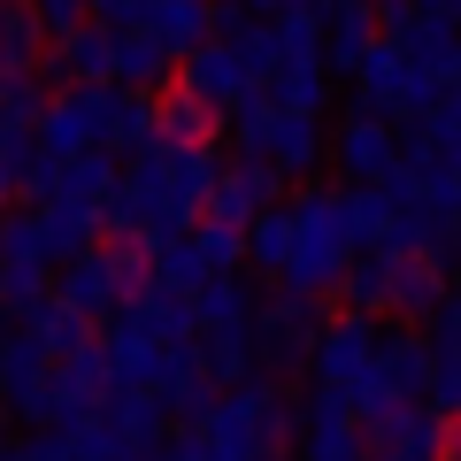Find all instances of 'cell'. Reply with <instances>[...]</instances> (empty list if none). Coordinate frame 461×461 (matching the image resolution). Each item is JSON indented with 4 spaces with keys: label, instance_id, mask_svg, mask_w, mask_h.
<instances>
[{
    "label": "cell",
    "instance_id": "6da1fadb",
    "mask_svg": "<svg viewBox=\"0 0 461 461\" xmlns=\"http://www.w3.org/2000/svg\"><path fill=\"white\" fill-rule=\"evenodd\" d=\"M285 215H293V254H285V269H277V293L323 300L330 285H339V269L354 262L346 223H339V193H330V185H308L300 200H285Z\"/></svg>",
    "mask_w": 461,
    "mask_h": 461
},
{
    "label": "cell",
    "instance_id": "7a4b0ae2",
    "mask_svg": "<svg viewBox=\"0 0 461 461\" xmlns=\"http://www.w3.org/2000/svg\"><path fill=\"white\" fill-rule=\"evenodd\" d=\"M47 300H62V308H69V315H85V323H108V315L123 308L115 247H85V254H69V262H54V277H47Z\"/></svg>",
    "mask_w": 461,
    "mask_h": 461
},
{
    "label": "cell",
    "instance_id": "3957f363",
    "mask_svg": "<svg viewBox=\"0 0 461 461\" xmlns=\"http://www.w3.org/2000/svg\"><path fill=\"white\" fill-rule=\"evenodd\" d=\"M369 362H377V323H369V315H330V323L315 330V346H308L315 384L339 393V400H346V384L369 377Z\"/></svg>",
    "mask_w": 461,
    "mask_h": 461
},
{
    "label": "cell",
    "instance_id": "277c9868",
    "mask_svg": "<svg viewBox=\"0 0 461 461\" xmlns=\"http://www.w3.org/2000/svg\"><path fill=\"white\" fill-rule=\"evenodd\" d=\"M262 377H247L239 393H215L208 423L193 430L200 446H208V461H262Z\"/></svg>",
    "mask_w": 461,
    "mask_h": 461
},
{
    "label": "cell",
    "instance_id": "5b68a950",
    "mask_svg": "<svg viewBox=\"0 0 461 461\" xmlns=\"http://www.w3.org/2000/svg\"><path fill=\"white\" fill-rule=\"evenodd\" d=\"M262 208H285V177L269 162H223V177H215V193H208V223H223V230H247Z\"/></svg>",
    "mask_w": 461,
    "mask_h": 461
},
{
    "label": "cell",
    "instance_id": "8992f818",
    "mask_svg": "<svg viewBox=\"0 0 461 461\" xmlns=\"http://www.w3.org/2000/svg\"><path fill=\"white\" fill-rule=\"evenodd\" d=\"M147 115H154V147H162V154H215V147H223V115L200 108V100L177 93V85L147 93Z\"/></svg>",
    "mask_w": 461,
    "mask_h": 461
},
{
    "label": "cell",
    "instance_id": "52a82bcc",
    "mask_svg": "<svg viewBox=\"0 0 461 461\" xmlns=\"http://www.w3.org/2000/svg\"><path fill=\"white\" fill-rule=\"evenodd\" d=\"M300 461H369V446H362V430H354V415H346V400L323 393V384L300 400Z\"/></svg>",
    "mask_w": 461,
    "mask_h": 461
},
{
    "label": "cell",
    "instance_id": "ba28073f",
    "mask_svg": "<svg viewBox=\"0 0 461 461\" xmlns=\"http://www.w3.org/2000/svg\"><path fill=\"white\" fill-rule=\"evenodd\" d=\"M400 77H408V62H400V32H377L369 54L354 62V115L400 123Z\"/></svg>",
    "mask_w": 461,
    "mask_h": 461
},
{
    "label": "cell",
    "instance_id": "9c48e42d",
    "mask_svg": "<svg viewBox=\"0 0 461 461\" xmlns=\"http://www.w3.org/2000/svg\"><path fill=\"white\" fill-rule=\"evenodd\" d=\"M177 93H193L200 108H215V115H230L239 100L254 93V85H247V69H239V62H230V54L215 47V39H208V47L177 54Z\"/></svg>",
    "mask_w": 461,
    "mask_h": 461
},
{
    "label": "cell",
    "instance_id": "30bf717a",
    "mask_svg": "<svg viewBox=\"0 0 461 461\" xmlns=\"http://www.w3.org/2000/svg\"><path fill=\"white\" fill-rule=\"evenodd\" d=\"M323 123L315 115H269L262 147H254V162H269L277 177H315V162H323Z\"/></svg>",
    "mask_w": 461,
    "mask_h": 461
},
{
    "label": "cell",
    "instance_id": "8fae6325",
    "mask_svg": "<svg viewBox=\"0 0 461 461\" xmlns=\"http://www.w3.org/2000/svg\"><path fill=\"white\" fill-rule=\"evenodd\" d=\"M32 147L47 154V162L93 154V108H85V85H69V93H54L47 108H39V123H32Z\"/></svg>",
    "mask_w": 461,
    "mask_h": 461
},
{
    "label": "cell",
    "instance_id": "7c38bea8",
    "mask_svg": "<svg viewBox=\"0 0 461 461\" xmlns=\"http://www.w3.org/2000/svg\"><path fill=\"white\" fill-rule=\"evenodd\" d=\"M362 446H384V461H438L446 454V423L423 408H393L362 430Z\"/></svg>",
    "mask_w": 461,
    "mask_h": 461
},
{
    "label": "cell",
    "instance_id": "4fadbf2b",
    "mask_svg": "<svg viewBox=\"0 0 461 461\" xmlns=\"http://www.w3.org/2000/svg\"><path fill=\"white\" fill-rule=\"evenodd\" d=\"M100 430H108L115 446H123V454H154V446H162V400L154 393H100Z\"/></svg>",
    "mask_w": 461,
    "mask_h": 461
},
{
    "label": "cell",
    "instance_id": "5bb4252c",
    "mask_svg": "<svg viewBox=\"0 0 461 461\" xmlns=\"http://www.w3.org/2000/svg\"><path fill=\"white\" fill-rule=\"evenodd\" d=\"M393 162H400V139H393V123H377V115H354L339 131V169L354 185H384L393 177Z\"/></svg>",
    "mask_w": 461,
    "mask_h": 461
},
{
    "label": "cell",
    "instance_id": "9a60e30c",
    "mask_svg": "<svg viewBox=\"0 0 461 461\" xmlns=\"http://www.w3.org/2000/svg\"><path fill=\"white\" fill-rule=\"evenodd\" d=\"M377 377L393 384L400 408H423V384H430V354L415 330H377Z\"/></svg>",
    "mask_w": 461,
    "mask_h": 461
},
{
    "label": "cell",
    "instance_id": "2e32d148",
    "mask_svg": "<svg viewBox=\"0 0 461 461\" xmlns=\"http://www.w3.org/2000/svg\"><path fill=\"white\" fill-rule=\"evenodd\" d=\"M115 323H131L147 346H185V339H193V308H185L177 293H162V285H147L139 300H123Z\"/></svg>",
    "mask_w": 461,
    "mask_h": 461
},
{
    "label": "cell",
    "instance_id": "e0dca14e",
    "mask_svg": "<svg viewBox=\"0 0 461 461\" xmlns=\"http://www.w3.org/2000/svg\"><path fill=\"white\" fill-rule=\"evenodd\" d=\"M208 8H215V0H147V23H139V32L177 62V54L208 47Z\"/></svg>",
    "mask_w": 461,
    "mask_h": 461
},
{
    "label": "cell",
    "instance_id": "ac0fdd59",
    "mask_svg": "<svg viewBox=\"0 0 461 461\" xmlns=\"http://www.w3.org/2000/svg\"><path fill=\"white\" fill-rule=\"evenodd\" d=\"M185 308H193V330H208V339H223V330H247V323H254V293H247V277H239V269H230V277H208L193 300H185Z\"/></svg>",
    "mask_w": 461,
    "mask_h": 461
},
{
    "label": "cell",
    "instance_id": "d6986e66",
    "mask_svg": "<svg viewBox=\"0 0 461 461\" xmlns=\"http://www.w3.org/2000/svg\"><path fill=\"white\" fill-rule=\"evenodd\" d=\"M108 54H115V32H100V23H77L69 39H54L47 77H69V85H108Z\"/></svg>",
    "mask_w": 461,
    "mask_h": 461
},
{
    "label": "cell",
    "instance_id": "ffe728a7",
    "mask_svg": "<svg viewBox=\"0 0 461 461\" xmlns=\"http://www.w3.org/2000/svg\"><path fill=\"white\" fill-rule=\"evenodd\" d=\"M115 193V154H69V162H54V185H47V200H69V208H93L100 215V200Z\"/></svg>",
    "mask_w": 461,
    "mask_h": 461
},
{
    "label": "cell",
    "instance_id": "44dd1931",
    "mask_svg": "<svg viewBox=\"0 0 461 461\" xmlns=\"http://www.w3.org/2000/svg\"><path fill=\"white\" fill-rule=\"evenodd\" d=\"M330 293H339V315H369V323H377L384 300H393V262H384V254H354Z\"/></svg>",
    "mask_w": 461,
    "mask_h": 461
},
{
    "label": "cell",
    "instance_id": "7402d4cb",
    "mask_svg": "<svg viewBox=\"0 0 461 461\" xmlns=\"http://www.w3.org/2000/svg\"><path fill=\"white\" fill-rule=\"evenodd\" d=\"M162 154V147H154ZM215 177H223V162L215 154H162V185H169V208L185 215V223H200V208H208Z\"/></svg>",
    "mask_w": 461,
    "mask_h": 461
},
{
    "label": "cell",
    "instance_id": "603a6c76",
    "mask_svg": "<svg viewBox=\"0 0 461 461\" xmlns=\"http://www.w3.org/2000/svg\"><path fill=\"white\" fill-rule=\"evenodd\" d=\"M438 300H446V262H438V254H430V262H393V300H384V315L423 323Z\"/></svg>",
    "mask_w": 461,
    "mask_h": 461
},
{
    "label": "cell",
    "instance_id": "cb8c5ba5",
    "mask_svg": "<svg viewBox=\"0 0 461 461\" xmlns=\"http://www.w3.org/2000/svg\"><path fill=\"white\" fill-rule=\"evenodd\" d=\"M23 339L39 346V354H47V362H69V354H77V346H93V323H85V315H69L62 300H39L32 315H23Z\"/></svg>",
    "mask_w": 461,
    "mask_h": 461
},
{
    "label": "cell",
    "instance_id": "d4e9b609",
    "mask_svg": "<svg viewBox=\"0 0 461 461\" xmlns=\"http://www.w3.org/2000/svg\"><path fill=\"white\" fill-rule=\"evenodd\" d=\"M339 223H346V247L354 254H377L384 247V223H393V200L377 185H346L339 193Z\"/></svg>",
    "mask_w": 461,
    "mask_h": 461
},
{
    "label": "cell",
    "instance_id": "484cf974",
    "mask_svg": "<svg viewBox=\"0 0 461 461\" xmlns=\"http://www.w3.org/2000/svg\"><path fill=\"white\" fill-rule=\"evenodd\" d=\"M39 230H47V254H54V262L100 247V215L93 208H69V200H39Z\"/></svg>",
    "mask_w": 461,
    "mask_h": 461
},
{
    "label": "cell",
    "instance_id": "4316f807",
    "mask_svg": "<svg viewBox=\"0 0 461 461\" xmlns=\"http://www.w3.org/2000/svg\"><path fill=\"white\" fill-rule=\"evenodd\" d=\"M400 62L423 69V77H454V69H461V54H454V23H423V16H408V32H400Z\"/></svg>",
    "mask_w": 461,
    "mask_h": 461
},
{
    "label": "cell",
    "instance_id": "83f0119b",
    "mask_svg": "<svg viewBox=\"0 0 461 461\" xmlns=\"http://www.w3.org/2000/svg\"><path fill=\"white\" fill-rule=\"evenodd\" d=\"M0 269H54L39 208H0Z\"/></svg>",
    "mask_w": 461,
    "mask_h": 461
},
{
    "label": "cell",
    "instance_id": "f1b7e54d",
    "mask_svg": "<svg viewBox=\"0 0 461 461\" xmlns=\"http://www.w3.org/2000/svg\"><path fill=\"white\" fill-rule=\"evenodd\" d=\"M285 254H293V215H285V208H262L247 230H239V262H254L262 277H277Z\"/></svg>",
    "mask_w": 461,
    "mask_h": 461
},
{
    "label": "cell",
    "instance_id": "f546056e",
    "mask_svg": "<svg viewBox=\"0 0 461 461\" xmlns=\"http://www.w3.org/2000/svg\"><path fill=\"white\" fill-rule=\"evenodd\" d=\"M200 377H208L215 393H239V384L254 377V346H247V330H223V339H200Z\"/></svg>",
    "mask_w": 461,
    "mask_h": 461
},
{
    "label": "cell",
    "instance_id": "4dcf8cb0",
    "mask_svg": "<svg viewBox=\"0 0 461 461\" xmlns=\"http://www.w3.org/2000/svg\"><path fill=\"white\" fill-rule=\"evenodd\" d=\"M269 32H277V69H323V23H315L308 8L277 16Z\"/></svg>",
    "mask_w": 461,
    "mask_h": 461
},
{
    "label": "cell",
    "instance_id": "1f68e13d",
    "mask_svg": "<svg viewBox=\"0 0 461 461\" xmlns=\"http://www.w3.org/2000/svg\"><path fill=\"white\" fill-rule=\"evenodd\" d=\"M262 100L277 115H315L330 100V77H323V69H277V77L262 85Z\"/></svg>",
    "mask_w": 461,
    "mask_h": 461
},
{
    "label": "cell",
    "instance_id": "d6a6232c",
    "mask_svg": "<svg viewBox=\"0 0 461 461\" xmlns=\"http://www.w3.org/2000/svg\"><path fill=\"white\" fill-rule=\"evenodd\" d=\"M293 438H300V400L285 393V384H269L262 393V454H293Z\"/></svg>",
    "mask_w": 461,
    "mask_h": 461
},
{
    "label": "cell",
    "instance_id": "836d02e7",
    "mask_svg": "<svg viewBox=\"0 0 461 461\" xmlns=\"http://www.w3.org/2000/svg\"><path fill=\"white\" fill-rule=\"evenodd\" d=\"M39 23H32V8H23V0H0V54H8V62H23V69H39Z\"/></svg>",
    "mask_w": 461,
    "mask_h": 461
},
{
    "label": "cell",
    "instance_id": "e575fe53",
    "mask_svg": "<svg viewBox=\"0 0 461 461\" xmlns=\"http://www.w3.org/2000/svg\"><path fill=\"white\" fill-rule=\"evenodd\" d=\"M47 277H54V269H0V315L23 323V315L47 300Z\"/></svg>",
    "mask_w": 461,
    "mask_h": 461
},
{
    "label": "cell",
    "instance_id": "d590c367",
    "mask_svg": "<svg viewBox=\"0 0 461 461\" xmlns=\"http://www.w3.org/2000/svg\"><path fill=\"white\" fill-rule=\"evenodd\" d=\"M185 239L200 247V262H208V277H230V269H239V230H223V223H208V215H200V223L185 230Z\"/></svg>",
    "mask_w": 461,
    "mask_h": 461
},
{
    "label": "cell",
    "instance_id": "8d00e7d4",
    "mask_svg": "<svg viewBox=\"0 0 461 461\" xmlns=\"http://www.w3.org/2000/svg\"><path fill=\"white\" fill-rule=\"evenodd\" d=\"M154 400H162V423L200 430V423H208V408H215V384H185V393H154Z\"/></svg>",
    "mask_w": 461,
    "mask_h": 461
},
{
    "label": "cell",
    "instance_id": "74e56055",
    "mask_svg": "<svg viewBox=\"0 0 461 461\" xmlns=\"http://www.w3.org/2000/svg\"><path fill=\"white\" fill-rule=\"evenodd\" d=\"M454 408H461V362H430V384H423V415L454 423Z\"/></svg>",
    "mask_w": 461,
    "mask_h": 461
},
{
    "label": "cell",
    "instance_id": "f35d334b",
    "mask_svg": "<svg viewBox=\"0 0 461 461\" xmlns=\"http://www.w3.org/2000/svg\"><path fill=\"white\" fill-rule=\"evenodd\" d=\"M23 8H32V23H39V32H54V39H69L77 23H93L85 0H23Z\"/></svg>",
    "mask_w": 461,
    "mask_h": 461
},
{
    "label": "cell",
    "instance_id": "ab89813d",
    "mask_svg": "<svg viewBox=\"0 0 461 461\" xmlns=\"http://www.w3.org/2000/svg\"><path fill=\"white\" fill-rule=\"evenodd\" d=\"M8 454H16V461H69L54 430H32V438H8Z\"/></svg>",
    "mask_w": 461,
    "mask_h": 461
},
{
    "label": "cell",
    "instance_id": "60d3db41",
    "mask_svg": "<svg viewBox=\"0 0 461 461\" xmlns=\"http://www.w3.org/2000/svg\"><path fill=\"white\" fill-rule=\"evenodd\" d=\"M239 8H247V16H254V23H277V16H293L300 0H239Z\"/></svg>",
    "mask_w": 461,
    "mask_h": 461
},
{
    "label": "cell",
    "instance_id": "b9f144b4",
    "mask_svg": "<svg viewBox=\"0 0 461 461\" xmlns=\"http://www.w3.org/2000/svg\"><path fill=\"white\" fill-rule=\"evenodd\" d=\"M0 200H16V177H8V162H0Z\"/></svg>",
    "mask_w": 461,
    "mask_h": 461
},
{
    "label": "cell",
    "instance_id": "7bdbcfd3",
    "mask_svg": "<svg viewBox=\"0 0 461 461\" xmlns=\"http://www.w3.org/2000/svg\"><path fill=\"white\" fill-rule=\"evenodd\" d=\"M0 446H8V415H0Z\"/></svg>",
    "mask_w": 461,
    "mask_h": 461
},
{
    "label": "cell",
    "instance_id": "ee69618b",
    "mask_svg": "<svg viewBox=\"0 0 461 461\" xmlns=\"http://www.w3.org/2000/svg\"><path fill=\"white\" fill-rule=\"evenodd\" d=\"M0 461H16V454H8V446H0Z\"/></svg>",
    "mask_w": 461,
    "mask_h": 461
},
{
    "label": "cell",
    "instance_id": "f6af8a7d",
    "mask_svg": "<svg viewBox=\"0 0 461 461\" xmlns=\"http://www.w3.org/2000/svg\"><path fill=\"white\" fill-rule=\"evenodd\" d=\"M369 461H384V454H369Z\"/></svg>",
    "mask_w": 461,
    "mask_h": 461
}]
</instances>
